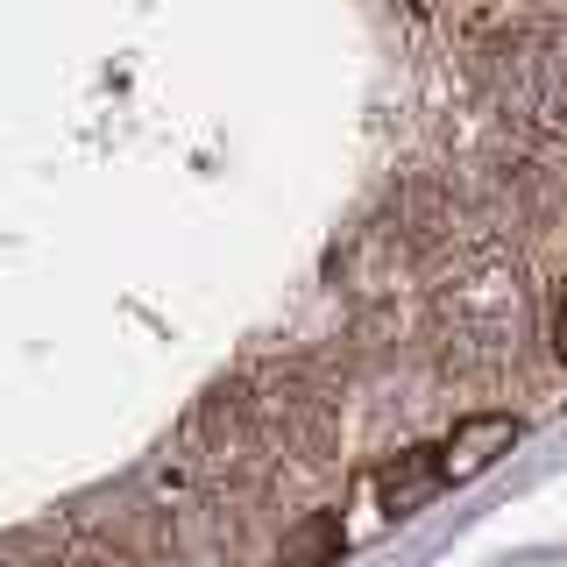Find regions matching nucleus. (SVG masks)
<instances>
[{"instance_id": "nucleus-1", "label": "nucleus", "mask_w": 567, "mask_h": 567, "mask_svg": "<svg viewBox=\"0 0 567 567\" xmlns=\"http://www.w3.org/2000/svg\"><path fill=\"white\" fill-rule=\"evenodd\" d=\"M489 79H496V100H504L518 121L554 128V121H567V35L560 29L511 35V43L496 50Z\"/></svg>"}, {"instance_id": "nucleus-2", "label": "nucleus", "mask_w": 567, "mask_h": 567, "mask_svg": "<svg viewBox=\"0 0 567 567\" xmlns=\"http://www.w3.org/2000/svg\"><path fill=\"white\" fill-rule=\"evenodd\" d=\"M518 433H525L518 412H468L440 440V475H447V483H475L483 468H496V461L518 447Z\"/></svg>"}, {"instance_id": "nucleus-3", "label": "nucleus", "mask_w": 567, "mask_h": 567, "mask_svg": "<svg viewBox=\"0 0 567 567\" xmlns=\"http://www.w3.org/2000/svg\"><path fill=\"white\" fill-rule=\"evenodd\" d=\"M440 489H447V475H440V447H404V454H390L377 468L383 518H412V511H425Z\"/></svg>"}, {"instance_id": "nucleus-4", "label": "nucleus", "mask_w": 567, "mask_h": 567, "mask_svg": "<svg viewBox=\"0 0 567 567\" xmlns=\"http://www.w3.org/2000/svg\"><path fill=\"white\" fill-rule=\"evenodd\" d=\"M341 554H348V525H341V511H306V518L284 532L277 567H341Z\"/></svg>"}, {"instance_id": "nucleus-5", "label": "nucleus", "mask_w": 567, "mask_h": 567, "mask_svg": "<svg viewBox=\"0 0 567 567\" xmlns=\"http://www.w3.org/2000/svg\"><path fill=\"white\" fill-rule=\"evenodd\" d=\"M554 354H560V362H567V291L554 298Z\"/></svg>"}]
</instances>
